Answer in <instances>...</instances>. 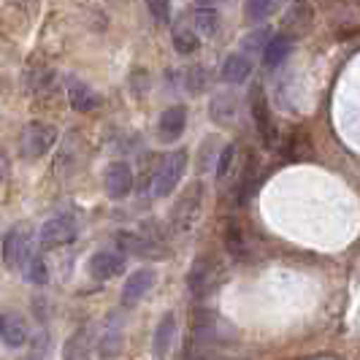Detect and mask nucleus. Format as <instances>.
<instances>
[{
	"label": "nucleus",
	"instance_id": "5701e85b",
	"mask_svg": "<svg viewBox=\"0 0 360 360\" xmlns=\"http://www.w3.org/2000/svg\"><path fill=\"white\" fill-rule=\"evenodd\" d=\"M233 117H236L233 95H228V92H219V95H214V103H212V120H214V122H219V125H228Z\"/></svg>",
	"mask_w": 360,
	"mask_h": 360
},
{
	"label": "nucleus",
	"instance_id": "f257e3e1",
	"mask_svg": "<svg viewBox=\"0 0 360 360\" xmlns=\"http://www.w3.org/2000/svg\"><path fill=\"white\" fill-rule=\"evenodd\" d=\"M3 257H6V266L14 271H25L30 266V260H33V228L27 222L17 225L11 233L6 236Z\"/></svg>",
	"mask_w": 360,
	"mask_h": 360
},
{
	"label": "nucleus",
	"instance_id": "39448f33",
	"mask_svg": "<svg viewBox=\"0 0 360 360\" xmlns=\"http://www.w3.org/2000/svg\"><path fill=\"white\" fill-rule=\"evenodd\" d=\"M311 25H314V8H311V3L309 0H292L290 3V8L285 11V17H282V36H288L290 41H298V38H304L311 30Z\"/></svg>",
	"mask_w": 360,
	"mask_h": 360
},
{
	"label": "nucleus",
	"instance_id": "1a4fd4ad",
	"mask_svg": "<svg viewBox=\"0 0 360 360\" xmlns=\"http://www.w3.org/2000/svg\"><path fill=\"white\" fill-rule=\"evenodd\" d=\"M133 190V171L125 160H114L106 168V195L111 200H122Z\"/></svg>",
	"mask_w": 360,
	"mask_h": 360
},
{
	"label": "nucleus",
	"instance_id": "aec40b11",
	"mask_svg": "<svg viewBox=\"0 0 360 360\" xmlns=\"http://www.w3.org/2000/svg\"><path fill=\"white\" fill-rule=\"evenodd\" d=\"M101 358H117L122 352V328L117 323V317L106 325V333L101 336Z\"/></svg>",
	"mask_w": 360,
	"mask_h": 360
},
{
	"label": "nucleus",
	"instance_id": "7c9ffc66",
	"mask_svg": "<svg viewBox=\"0 0 360 360\" xmlns=\"http://www.w3.org/2000/svg\"><path fill=\"white\" fill-rule=\"evenodd\" d=\"M149 14L158 19V22H168L171 17V0H144Z\"/></svg>",
	"mask_w": 360,
	"mask_h": 360
},
{
	"label": "nucleus",
	"instance_id": "bb28decb",
	"mask_svg": "<svg viewBox=\"0 0 360 360\" xmlns=\"http://www.w3.org/2000/svg\"><path fill=\"white\" fill-rule=\"evenodd\" d=\"M276 3H279V0H247L244 14H247L250 22H260V19L271 17V14L276 11Z\"/></svg>",
	"mask_w": 360,
	"mask_h": 360
},
{
	"label": "nucleus",
	"instance_id": "dca6fc26",
	"mask_svg": "<svg viewBox=\"0 0 360 360\" xmlns=\"http://www.w3.org/2000/svg\"><path fill=\"white\" fill-rule=\"evenodd\" d=\"M225 250L233 260H250V247H247V238H244V231L241 225L231 219L225 225Z\"/></svg>",
	"mask_w": 360,
	"mask_h": 360
},
{
	"label": "nucleus",
	"instance_id": "7ed1b4c3",
	"mask_svg": "<svg viewBox=\"0 0 360 360\" xmlns=\"http://www.w3.org/2000/svg\"><path fill=\"white\" fill-rule=\"evenodd\" d=\"M184 171H187V152H171V155H165L160 162V168H158V174H155V181H152V193H155V198H165V195H171L174 193V187L179 184V179L184 176Z\"/></svg>",
	"mask_w": 360,
	"mask_h": 360
},
{
	"label": "nucleus",
	"instance_id": "423d86ee",
	"mask_svg": "<svg viewBox=\"0 0 360 360\" xmlns=\"http://www.w3.org/2000/svg\"><path fill=\"white\" fill-rule=\"evenodd\" d=\"M250 106H252V120L257 133H260V139L266 141V146H276V127H274V120H271V106L269 101H266V90L263 87H255L252 90Z\"/></svg>",
	"mask_w": 360,
	"mask_h": 360
},
{
	"label": "nucleus",
	"instance_id": "c756f323",
	"mask_svg": "<svg viewBox=\"0 0 360 360\" xmlns=\"http://www.w3.org/2000/svg\"><path fill=\"white\" fill-rule=\"evenodd\" d=\"M255 158H250L247 160V168H244V176H241V203L244 200H250V195H252V190H255Z\"/></svg>",
	"mask_w": 360,
	"mask_h": 360
},
{
	"label": "nucleus",
	"instance_id": "a211bd4d",
	"mask_svg": "<svg viewBox=\"0 0 360 360\" xmlns=\"http://www.w3.org/2000/svg\"><path fill=\"white\" fill-rule=\"evenodd\" d=\"M250 73H252L250 57H244V54H228V60H225V65H222V79H225V82L241 84V82H247Z\"/></svg>",
	"mask_w": 360,
	"mask_h": 360
},
{
	"label": "nucleus",
	"instance_id": "9b49d317",
	"mask_svg": "<svg viewBox=\"0 0 360 360\" xmlns=\"http://www.w3.org/2000/svg\"><path fill=\"white\" fill-rule=\"evenodd\" d=\"M187 127V108L184 106H171L160 114V122H158V139L162 144H174L179 141L181 133Z\"/></svg>",
	"mask_w": 360,
	"mask_h": 360
},
{
	"label": "nucleus",
	"instance_id": "4be33fe9",
	"mask_svg": "<svg viewBox=\"0 0 360 360\" xmlns=\"http://www.w3.org/2000/svg\"><path fill=\"white\" fill-rule=\"evenodd\" d=\"M174 49L179 54H195L200 49V36L193 30V25H181L174 30Z\"/></svg>",
	"mask_w": 360,
	"mask_h": 360
},
{
	"label": "nucleus",
	"instance_id": "72a5a7b5",
	"mask_svg": "<svg viewBox=\"0 0 360 360\" xmlns=\"http://www.w3.org/2000/svg\"><path fill=\"white\" fill-rule=\"evenodd\" d=\"M19 3H25V6H27V8H33V6H36L38 0H19Z\"/></svg>",
	"mask_w": 360,
	"mask_h": 360
},
{
	"label": "nucleus",
	"instance_id": "20e7f679",
	"mask_svg": "<svg viewBox=\"0 0 360 360\" xmlns=\"http://www.w3.org/2000/svg\"><path fill=\"white\" fill-rule=\"evenodd\" d=\"M57 141V130L52 125H44V122H30V125L22 130L19 136V149L27 160H36L44 158Z\"/></svg>",
	"mask_w": 360,
	"mask_h": 360
},
{
	"label": "nucleus",
	"instance_id": "c85d7f7f",
	"mask_svg": "<svg viewBox=\"0 0 360 360\" xmlns=\"http://www.w3.org/2000/svg\"><path fill=\"white\" fill-rule=\"evenodd\" d=\"M233 160H236V144H225L222 152H219V158H217V179H225L231 174Z\"/></svg>",
	"mask_w": 360,
	"mask_h": 360
},
{
	"label": "nucleus",
	"instance_id": "f03ea898",
	"mask_svg": "<svg viewBox=\"0 0 360 360\" xmlns=\"http://www.w3.org/2000/svg\"><path fill=\"white\" fill-rule=\"evenodd\" d=\"M200 209H203V187L200 181L190 184L184 193L179 195V200L174 203V212H171V225L176 233H187L200 217Z\"/></svg>",
	"mask_w": 360,
	"mask_h": 360
},
{
	"label": "nucleus",
	"instance_id": "f704fd0d",
	"mask_svg": "<svg viewBox=\"0 0 360 360\" xmlns=\"http://www.w3.org/2000/svg\"><path fill=\"white\" fill-rule=\"evenodd\" d=\"M3 328H6V317L0 314V339H3Z\"/></svg>",
	"mask_w": 360,
	"mask_h": 360
},
{
	"label": "nucleus",
	"instance_id": "2eb2a0df",
	"mask_svg": "<svg viewBox=\"0 0 360 360\" xmlns=\"http://www.w3.org/2000/svg\"><path fill=\"white\" fill-rule=\"evenodd\" d=\"M174 330H176V317L168 311V314H162L160 325L155 330V342H152V349H155V358L158 360H165V355H168L171 342H174Z\"/></svg>",
	"mask_w": 360,
	"mask_h": 360
},
{
	"label": "nucleus",
	"instance_id": "473e14b6",
	"mask_svg": "<svg viewBox=\"0 0 360 360\" xmlns=\"http://www.w3.org/2000/svg\"><path fill=\"white\" fill-rule=\"evenodd\" d=\"M6 171H8V162H6V155H0V184L6 179Z\"/></svg>",
	"mask_w": 360,
	"mask_h": 360
},
{
	"label": "nucleus",
	"instance_id": "412c9836",
	"mask_svg": "<svg viewBox=\"0 0 360 360\" xmlns=\"http://www.w3.org/2000/svg\"><path fill=\"white\" fill-rule=\"evenodd\" d=\"M193 27L200 38H212L219 30V17L214 8H195L193 14Z\"/></svg>",
	"mask_w": 360,
	"mask_h": 360
},
{
	"label": "nucleus",
	"instance_id": "f8f14e48",
	"mask_svg": "<svg viewBox=\"0 0 360 360\" xmlns=\"http://www.w3.org/2000/svg\"><path fill=\"white\" fill-rule=\"evenodd\" d=\"M125 271V257L120 252H95L90 260V274L92 279L98 282H106V279H114Z\"/></svg>",
	"mask_w": 360,
	"mask_h": 360
},
{
	"label": "nucleus",
	"instance_id": "ddd939ff",
	"mask_svg": "<svg viewBox=\"0 0 360 360\" xmlns=\"http://www.w3.org/2000/svg\"><path fill=\"white\" fill-rule=\"evenodd\" d=\"M152 285H155V271L152 269L133 271V274L125 279V285H122V301H125V304H136V301H141L146 292H149Z\"/></svg>",
	"mask_w": 360,
	"mask_h": 360
},
{
	"label": "nucleus",
	"instance_id": "9d476101",
	"mask_svg": "<svg viewBox=\"0 0 360 360\" xmlns=\"http://www.w3.org/2000/svg\"><path fill=\"white\" fill-rule=\"evenodd\" d=\"M117 247L127 255H136V257H155V260H162V250L160 244L149 236H139V233H117Z\"/></svg>",
	"mask_w": 360,
	"mask_h": 360
},
{
	"label": "nucleus",
	"instance_id": "4468645a",
	"mask_svg": "<svg viewBox=\"0 0 360 360\" xmlns=\"http://www.w3.org/2000/svg\"><path fill=\"white\" fill-rule=\"evenodd\" d=\"M68 101L76 111H95L101 106V95L79 79H68Z\"/></svg>",
	"mask_w": 360,
	"mask_h": 360
},
{
	"label": "nucleus",
	"instance_id": "0eeeda50",
	"mask_svg": "<svg viewBox=\"0 0 360 360\" xmlns=\"http://www.w3.org/2000/svg\"><path fill=\"white\" fill-rule=\"evenodd\" d=\"M217 285V266L212 257H206V255H200L198 260L190 266V274H187V288L190 292L195 295V298H203V295H209Z\"/></svg>",
	"mask_w": 360,
	"mask_h": 360
},
{
	"label": "nucleus",
	"instance_id": "cd10ccee",
	"mask_svg": "<svg viewBox=\"0 0 360 360\" xmlns=\"http://www.w3.org/2000/svg\"><path fill=\"white\" fill-rule=\"evenodd\" d=\"M25 274H27V279H30L33 285H46V282H49V271H46V263H44L41 255H33V260H30V266L25 269Z\"/></svg>",
	"mask_w": 360,
	"mask_h": 360
},
{
	"label": "nucleus",
	"instance_id": "393cba45",
	"mask_svg": "<svg viewBox=\"0 0 360 360\" xmlns=\"http://www.w3.org/2000/svg\"><path fill=\"white\" fill-rule=\"evenodd\" d=\"M27 339V330H25V323L19 317H6V328H3V342L8 344L11 349L22 347Z\"/></svg>",
	"mask_w": 360,
	"mask_h": 360
},
{
	"label": "nucleus",
	"instance_id": "a878e982",
	"mask_svg": "<svg viewBox=\"0 0 360 360\" xmlns=\"http://www.w3.org/2000/svg\"><path fill=\"white\" fill-rule=\"evenodd\" d=\"M309 149H311V144H309L307 133H292L290 141L285 144V155H288L290 160H307L309 155H311Z\"/></svg>",
	"mask_w": 360,
	"mask_h": 360
},
{
	"label": "nucleus",
	"instance_id": "6ab92c4d",
	"mask_svg": "<svg viewBox=\"0 0 360 360\" xmlns=\"http://www.w3.org/2000/svg\"><path fill=\"white\" fill-rule=\"evenodd\" d=\"M63 360H90V336L84 328H79L71 339L63 344Z\"/></svg>",
	"mask_w": 360,
	"mask_h": 360
},
{
	"label": "nucleus",
	"instance_id": "6e6552de",
	"mask_svg": "<svg viewBox=\"0 0 360 360\" xmlns=\"http://www.w3.org/2000/svg\"><path fill=\"white\" fill-rule=\"evenodd\" d=\"M38 238H41V247H46V250L71 244V241H76V222L68 217H54V219L41 225Z\"/></svg>",
	"mask_w": 360,
	"mask_h": 360
},
{
	"label": "nucleus",
	"instance_id": "2f4dec72",
	"mask_svg": "<svg viewBox=\"0 0 360 360\" xmlns=\"http://www.w3.org/2000/svg\"><path fill=\"white\" fill-rule=\"evenodd\" d=\"M266 38H269V30H266V27H260L257 33H252V36H247V41H244V46H247L250 52H257V49H266V44H269Z\"/></svg>",
	"mask_w": 360,
	"mask_h": 360
},
{
	"label": "nucleus",
	"instance_id": "b1692460",
	"mask_svg": "<svg viewBox=\"0 0 360 360\" xmlns=\"http://www.w3.org/2000/svg\"><path fill=\"white\" fill-rule=\"evenodd\" d=\"M212 84V76H209V71H203V68H187L184 71V90L190 92V95H200V92L206 90Z\"/></svg>",
	"mask_w": 360,
	"mask_h": 360
},
{
	"label": "nucleus",
	"instance_id": "f3484780",
	"mask_svg": "<svg viewBox=\"0 0 360 360\" xmlns=\"http://www.w3.org/2000/svg\"><path fill=\"white\" fill-rule=\"evenodd\" d=\"M290 49H292V41H290L288 36H282V33H276V36L266 44V49H263V65H266V68L282 65V63L288 60Z\"/></svg>",
	"mask_w": 360,
	"mask_h": 360
}]
</instances>
